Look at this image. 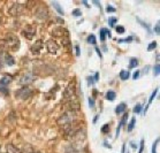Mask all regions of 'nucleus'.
I'll return each instance as SVG.
<instances>
[{
	"instance_id": "f257e3e1",
	"label": "nucleus",
	"mask_w": 160,
	"mask_h": 153,
	"mask_svg": "<svg viewBox=\"0 0 160 153\" xmlns=\"http://www.w3.org/2000/svg\"><path fill=\"white\" fill-rule=\"evenodd\" d=\"M77 112H73V111H67L66 113H63L61 116L58 117L57 120V123L60 127H63V126H67V124H72L74 123V121L77 120Z\"/></svg>"
},
{
	"instance_id": "f03ea898",
	"label": "nucleus",
	"mask_w": 160,
	"mask_h": 153,
	"mask_svg": "<svg viewBox=\"0 0 160 153\" xmlns=\"http://www.w3.org/2000/svg\"><path fill=\"white\" fill-rule=\"evenodd\" d=\"M75 92H76V83L74 81H70L69 84L67 85V87L63 91V98L65 99H72L75 96Z\"/></svg>"
},
{
	"instance_id": "7ed1b4c3",
	"label": "nucleus",
	"mask_w": 160,
	"mask_h": 153,
	"mask_svg": "<svg viewBox=\"0 0 160 153\" xmlns=\"http://www.w3.org/2000/svg\"><path fill=\"white\" fill-rule=\"evenodd\" d=\"M8 13L12 16H20L24 13V6L21 4H13L8 9Z\"/></svg>"
},
{
	"instance_id": "20e7f679",
	"label": "nucleus",
	"mask_w": 160,
	"mask_h": 153,
	"mask_svg": "<svg viewBox=\"0 0 160 153\" xmlns=\"http://www.w3.org/2000/svg\"><path fill=\"white\" fill-rule=\"evenodd\" d=\"M36 80V76L33 75L32 73H26L23 74L21 77H20V80H18V83L21 84V85H29L33 82V81Z\"/></svg>"
},
{
	"instance_id": "39448f33",
	"label": "nucleus",
	"mask_w": 160,
	"mask_h": 153,
	"mask_svg": "<svg viewBox=\"0 0 160 153\" xmlns=\"http://www.w3.org/2000/svg\"><path fill=\"white\" fill-rule=\"evenodd\" d=\"M35 16H36V18H38V20H40V21H45L46 18L48 17V11L46 7H43V6H40V7H38L36 9V12H35Z\"/></svg>"
},
{
	"instance_id": "423d86ee",
	"label": "nucleus",
	"mask_w": 160,
	"mask_h": 153,
	"mask_svg": "<svg viewBox=\"0 0 160 153\" xmlns=\"http://www.w3.org/2000/svg\"><path fill=\"white\" fill-rule=\"evenodd\" d=\"M31 96V89L28 86H23L22 89H20V90H18L16 91V97L20 99H22V100H26V99H28Z\"/></svg>"
},
{
	"instance_id": "0eeeda50",
	"label": "nucleus",
	"mask_w": 160,
	"mask_h": 153,
	"mask_svg": "<svg viewBox=\"0 0 160 153\" xmlns=\"http://www.w3.org/2000/svg\"><path fill=\"white\" fill-rule=\"evenodd\" d=\"M46 48H48V53L55 54L59 50V45L57 44V42H54L53 39H50L46 42Z\"/></svg>"
},
{
	"instance_id": "6e6552de",
	"label": "nucleus",
	"mask_w": 160,
	"mask_h": 153,
	"mask_svg": "<svg viewBox=\"0 0 160 153\" xmlns=\"http://www.w3.org/2000/svg\"><path fill=\"white\" fill-rule=\"evenodd\" d=\"M23 36L28 38V39H32L35 35H36V28H33L32 26H27L26 29L23 30Z\"/></svg>"
},
{
	"instance_id": "1a4fd4ad",
	"label": "nucleus",
	"mask_w": 160,
	"mask_h": 153,
	"mask_svg": "<svg viewBox=\"0 0 160 153\" xmlns=\"http://www.w3.org/2000/svg\"><path fill=\"white\" fill-rule=\"evenodd\" d=\"M43 47H44V42L39 39V40H36V43L30 47V51L32 52L33 54H39V52L43 50Z\"/></svg>"
},
{
	"instance_id": "9d476101",
	"label": "nucleus",
	"mask_w": 160,
	"mask_h": 153,
	"mask_svg": "<svg viewBox=\"0 0 160 153\" xmlns=\"http://www.w3.org/2000/svg\"><path fill=\"white\" fill-rule=\"evenodd\" d=\"M67 107L69 108V111L77 112V111H80V102L77 101L76 99H75V100H70V101H68V104H67Z\"/></svg>"
},
{
	"instance_id": "9b49d317",
	"label": "nucleus",
	"mask_w": 160,
	"mask_h": 153,
	"mask_svg": "<svg viewBox=\"0 0 160 153\" xmlns=\"http://www.w3.org/2000/svg\"><path fill=\"white\" fill-rule=\"evenodd\" d=\"M65 153H83V151L75 145H69L65 149Z\"/></svg>"
},
{
	"instance_id": "f8f14e48",
	"label": "nucleus",
	"mask_w": 160,
	"mask_h": 153,
	"mask_svg": "<svg viewBox=\"0 0 160 153\" xmlns=\"http://www.w3.org/2000/svg\"><path fill=\"white\" fill-rule=\"evenodd\" d=\"M12 81H13V76H11V75H5V76L0 80V85H1V86H6V85H8L9 83H12Z\"/></svg>"
},
{
	"instance_id": "ddd939ff",
	"label": "nucleus",
	"mask_w": 160,
	"mask_h": 153,
	"mask_svg": "<svg viewBox=\"0 0 160 153\" xmlns=\"http://www.w3.org/2000/svg\"><path fill=\"white\" fill-rule=\"evenodd\" d=\"M4 61H5V63H6L7 66H14L15 65L14 58H13L12 55L8 54V53H6V54L4 55Z\"/></svg>"
},
{
	"instance_id": "4468645a",
	"label": "nucleus",
	"mask_w": 160,
	"mask_h": 153,
	"mask_svg": "<svg viewBox=\"0 0 160 153\" xmlns=\"http://www.w3.org/2000/svg\"><path fill=\"white\" fill-rule=\"evenodd\" d=\"M127 119H128V113H124V114H123V116H122V119H121L120 124L118 126V129H117V137L119 136V134H120L121 128H122V126H123V124L126 123V121H127Z\"/></svg>"
},
{
	"instance_id": "2eb2a0df",
	"label": "nucleus",
	"mask_w": 160,
	"mask_h": 153,
	"mask_svg": "<svg viewBox=\"0 0 160 153\" xmlns=\"http://www.w3.org/2000/svg\"><path fill=\"white\" fill-rule=\"evenodd\" d=\"M126 109H127V105H126L124 102H121V104H119V105L117 106V108H115V113L121 114V113H123Z\"/></svg>"
},
{
	"instance_id": "dca6fc26",
	"label": "nucleus",
	"mask_w": 160,
	"mask_h": 153,
	"mask_svg": "<svg viewBox=\"0 0 160 153\" xmlns=\"http://www.w3.org/2000/svg\"><path fill=\"white\" fill-rule=\"evenodd\" d=\"M6 152L7 153H20V151H18L14 145L7 144V145H6Z\"/></svg>"
},
{
	"instance_id": "f3484780",
	"label": "nucleus",
	"mask_w": 160,
	"mask_h": 153,
	"mask_svg": "<svg viewBox=\"0 0 160 153\" xmlns=\"http://www.w3.org/2000/svg\"><path fill=\"white\" fill-rule=\"evenodd\" d=\"M129 76H130V75H129V72H128V70H121L120 72V78L122 81H127L128 78H129Z\"/></svg>"
},
{
	"instance_id": "a211bd4d",
	"label": "nucleus",
	"mask_w": 160,
	"mask_h": 153,
	"mask_svg": "<svg viewBox=\"0 0 160 153\" xmlns=\"http://www.w3.org/2000/svg\"><path fill=\"white\" fill-rule=\"evenodd\" d=\"M158 91H159V89H158V87H157L156 90H154V91H153V93H152V95H151V97H150V99H149V104H148V106H146V107H145V112H146V109H148V107H149V106L151 105V104H152L153 99L156 98V96H157V93H158Z\"/></svg>"
},
{
	"instance_id": "6ab92c4d",
	"label": "nucleus",
	"mask_w": 160,
	"mask_h": 153,
	"mask_svg": "<svg viewBox=\"0 0 160 153\" xmlns=\"http://www.w3.org/2000/svg\"><path fill=\"white\" fill-rule=\"evenodd\" d=\"M115 92L112 91V90H109V91H107V93H106V98L108 99L109 101H112V100H114L115 99Z\"/></svg>"
},
{
	"instance_id": "aec40b11",
	"label": "nucleus",
	"mask_w": 160,
	"mask_h": 153,
	"mask_svg": "<svg viewBox=\"0 0 160 153\" xmlns=\"http://www.w3.org/2000/svg\"><path fill=\"white\" fill-rule=\"evenodd\" d=\"M52 5L54 6V8L57 9V12H58L59 14H61V15H63L65 14V12H63V9H62V7L60 6V5L58 4V2H52Z\"/></svg>"
},
{
	"instance_id": "412c9836",
	"label": "nucleus",
	"mask_w": 160,
	"mask_h": 153,
	"mask_svg": "<svg viewBox=\"0 0 160 153\" xmlns=\"http://www.w3.org/2000/svg\"><path fill=\"white\" fill-rule=\"evenodd\" d=\"M129 66H130V68H136L138 66V60L136 58H131L130 62H129Z\"/></svg>"
},
{
	"instance_id": "4be33fe9",
	"label": "nucleus",
	"mask_w": 160,
	"mask_h": 153,
	"mask_svg": "<svg viewBox=\"0 0 160 153\" xmlns=\"http://www.w3.org/2000/svg\"><path fill=\"white\" fill-rule=\"evenodd\" d=\"M20 153H33L32 149H31V146L30 145H26L23 149H22V151Z\"/></svg>"
},
{
	"instance_id": "5701e85b",
	"label": "nucleus",
	"mask_w": 160,
	"mask_h": 153,
	"mask_svg": "<svg viewBox=\"0 0 160 153\" xmlns=\"http://www.w3.org/2000/svg\"><path fill=\"white\" fill-rule=\"evenodd\" d=\"M135 122H136V119H135V117H132V119L130 120V122H129V124H128L127 131H131V130H132V128H134V126H135Z\"/></svg>"
},
{
	"instance_id": "b1692460",
	"label": "nucleus",
	"mask_w": 160,
	"mask_h": 153,
	"mask_svg": "<svg viewBox=\"0 0 160 153\" xmlns=\"http://www.w3.org/2000/svg\"><path fill=\"white\" fill-rule=\"evenodd\" d=\"M88 43H90V44H93V45H96V37L95 35H90V36L88 37Z\"/></svg>"
},
{
	"instance_id": "393cba45",
	"label": "nucleus",
	"mask_w": 160,
	"mask_h": 153,
	"mask_svg": "<svg viewBox=\"0 0 160 153\" xmlns=\"http://www.w3.org/2000/svg\"><path fill=\"white\" fill-rule=\"evenodd\" d=\"M107 33V30L106 29H102L100 30V32H99V36H100V40H105V35Z\"/></svg>"
},
{
	"instance_id": "a878e982",
	"label": "nucleus",
	"mask_w": 160,
	"mask_h": 153,
	"mask_svg": "<svg viewBox=\"0 0 160 153\" xmlns=\"http://www.w3.org/2000/svg\"><path fill=\"white\" fill-rule=\"evenodd\" d=\"M109 131V124L108 123H106V124H104L102 127V134H107Z\"/></svg>"
},
{
	"instance_id": "bb28decb",
	"label": "nucleus",
	"mask_w": 160,
	"mask_h": 153,
	"mask_svg": "<svg viewBox=\"0 0 160 153\" xmlns=\"http://www.w3.org/2000/svg\"><path fill=\"white\" fill-rule=\"evenodd\" d=\"M117 21H118V18H117V17H109V20H108V24H109V27H114V26H115V23H117Z\"/></svg>"
},
{
	"instance_id": "cd10ccee",
	"label": "nucleus",
	"mask_w": 160,
	"mask_h": 153,
	"mask_svg": "<svg viewBox=\"0 0 160 153\" xmlns=\"http://www.w3.org/2000/svg\"><path fill=\"white\" fill-rule=\"evenodd\" d=\"M157 42H152V43H150L149 47H148V51H152V50H154V48L157 47Z\"/></svg>"
},
{
	"instance_id": "c85d7f7f",
	"label": "nucleus",
	"mask_w": 160,
	"mask_h": 153,
	"mask_svg": "<svg viewBox=\"0 0 160 153\" xmlns=\"http://www.w3.org/2000/svg\"><path fill=\"white\" fill-rule=\"evenodd\" d=\"M141 111H142V105H141V104H137L134 108V113H141Z\"/></svg>"
},
{
	"instance_id": "c756f323",
	"label": "nucleus",
	"mask_w": 160,
	"mask_h": 153,
	"mask_svg": "<svg viewBox=\"0 0 160 153\" xmlns=\"http://www.w3.org/2000/svg\"><path fill=\"white\" fill-rule=\"evenodd\" d=\"M137 21H138L139 23H141V24H142V26H144V27H145V29L148 30V31H150V28H149V24H148V23H145V22H143L142 20H141V18H138V17H137Z\"/></svg>"
},
{
	"instance_id": "7c9ffc66",
	"label": "nucleus",
	"mask_w": 160,
	"mask_h": 153,
	"mask_svg": "<svg viewBox=\"0 0 160 153\" xmlns=\"http://www.w3.org/2000/svg\"><path fill=\"white\" fill-rule=\"evenodd\" d=\"M115 30H117L118 33H123L124 32V28L122 26H118L115 27Z\"/></svg>"
},
{
	"instance_id": "2f4dec72",
	"label": "nucleus",
	"mask_w": 160,
	"mask_h": 153,
	"mask_svg": "<svg viewBox=\"0 0 160 153\" xmlns=\"http://www.w3.org/2000/svg\"><path fill=\"white\" fill-rule=\"evenodd\" d=\"M106 11L108 12V13H115V12H117V9H115V8L113 7V6H107V7H106Z\"/></svg>"
},
{
	"instance_id": "473e14b6",
	"label": "nucleus",
	"mask_w": 160,
	"mask_h": 153,
	"mask_svg": "<svg viewBox=\"0 0 160 153\" xmlns=\"http://www.w3.org/2000/svg\"><path fill=\"white\" fill-rule=\"evenodd\" d=\"M158 144H159V139H157L156 142L153 143V147H152V153H156V149H157V146H158Z\"/></svg>"
},
{
	"instance_id": "72a5a7b5",
	"label": "nucleus",
	"mask_w": 160,
	"mask_h": 153,
	"mask_svg": "<svg viewBox=\"0 0 160 153\" xmlns=\"http://www.w3.org/2000/svg\"><path fill=\"white\" fill-rule=\"evenodd\" d=\"M159 72H160L159 65H156V67H154V75H156V76H158V75H159Z\"/></svg>"
},
{
	"instance_id": "f704fd0d",
	"label": "nucleus",
	"mask_w": 160,
	"mask_h": 153,
	"mask_svg": "<svg viewBox=\"0 0 160 153\" xmlns=\"http://www.w3.org/2000/svg\"><path fill=\"white\" fill-rule=\"evenodd\" d=\"M73 15L74 16H80V15H82V13L80 9H75V11H73Z\"/></svg>"
},
{
	"instance_id": "c9c22d12",
	"label": "nucleus",
	"mask_w": 160,
	"mask_h": 153,
	"mask_svg": "<svg viewBox=\"0 0 160 153\" xmlns=\"http://www.w3.org/2000/svg\"><path fill=\"white\" fill-rule=\"evenodd\" d=\"M159 28H160V23H159V22H158V23H157V26H156V28H154V31H156L157 35H159V33H160Z\"/></svg>"
},
{
	"instance_id": "e433bc0d",
	"label": "nucleus",
	"mask_w": 160,
	"mask_h": 153,
	"mask_svg": "<svg viewBox=\"0 0 160 153\" xmlns=\"http://www.w3.org/2000/svg\"><path fill=\"white\" fill-rule=\"evenodd\" d=\"M143 150H144V141H141V147H139V152L138 153H143Z\"/></svg>"
},
{
	"instance_id": "4c0bfd02",
	"label": "nucleus",
	"mask_w": 160,
	"mask_h": 153,
	"mask_svg": "<svg viewBox=\"0 0 160 153\" xmlns=\"http://www.w3.org/2000/svg\"><path fill=\"white\" fill-rule=\"evenodd\" d=\"M139 74H141V73H139L138 70H137V72H135V73H134V76H132V77H134V80H137V78H138V77H139Z\"/></svg>"
},
{
	"instance_id": "58836bf2",
	"label": "nucleus",
	"mask_w": 160,
	"mask_h": 153,
	"mask_svg": "<svg viewBox=\"0 0 160 153\" xmlns=\"http://www.w3.org/2000/svg\"><path fill=\"white\" fill-rule=\"evenodd\" d=\"M89 105H90V107H93L95 106V101H93V99H89Z\"/></svg>"
},
{
	"instance_id": "ea45409f",
	"label": "nucleus",
	"mask_w": 160,
	"mask_h": 153,
	"mask_svg": "<svg viewBox=\"0 0 160 153\" xmlns=\"http://www.w3.org/2000/svg\"><path fill=\"white\" fill-rule=\"evenodd\" d=\"M75 50H76V55L77 57H78V55H80V46H75Z\"/></svg>"
},
{
	"instance_id": "a19ab883",
	"label": "nucleus",
	"mask_w": 160,
	"mask_h": 153,
	"mask_svg": "<svg viewBox=\"0 0 160 153\" xmlns=\"http://www.w3.org/2000/svg\"><path fill=\"white\" fill-rule=\"evenodd\" d=\"M130 145L132 146V149H137V145H136L135 143H130Z\"/></svg>"
},
{
	"instance_id": "79ce46f5",
	"label": "nucleus",
	"mask_w": 160,
	"mask_h": 153,
	"mask_svg": "<svg viewBox=\"0 0 160 153\" xmlns=\"http://www.w3.org/2000/svg\"><path fill=\"white\" fill-rule=\"evenodd\" d=\"M96 51L98 52V54H99V57H100V58H102V53H100V51H99V48H98V47H96Z\"/></svg>"
},
{
	"instance_id": "37998d69",
	"label": "nucleus",
	"mask_w": 160,
	"mask_h": 153,
	"mask_svg": "<svg viewBox=\"0 0 160 153\" xmlns=\"http://www.w3.org/2000/svg\"><path fill=\"white\" fill-rule=\"evenodd\" d=\"M95 80H98V73H96V75H95Z\"/></svg>"
},
{
	"instance_id": "c03bdc74",
	"label": "nucleus",
	"mask_w": 160,
	"mask_h": 153,
	"mask_svg": "<svg viewBox=\"0 0 160 153\" xmlns=\"http://www.w3.org/2000/svg\"><path fill=\"white\" fill-rule=\"evenodd\" d=\"M33 153H40V152H38V151H36V152H35V151H33Z\"/></svg>"
}]
</instances>
